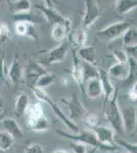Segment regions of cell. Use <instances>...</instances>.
<instances>
[{"label": "cell", "mask_w": 137, "mask_h": 153, "mask_svg": "<svg viewBox=\"0 0 137 153\" xmlns=\"http://www.w3.org/2000/svg\"><path fill=\"white\" fill-rule=\"evenodd\" d=\"M9 3V8L12 14H17V13H23V12H28L31 11V6L32 3L29 0H17V1H8Z\"/></svg>", "instance_id": "25"}, {"label": "cell", "mask_w": 137, "mask_h": 153, "mask_svg": "<svg viewBox=\"0 0 137 153\" xmlns=\"http://www.w3.org/2000/svg\"><path fill=\"white\" fill-rule=\"evenodd\" d=\"M8 78L11 81L12 84L19 86L23 80V66L19 60V56L16 55L12 60L10 66L8 68Z\"/></svg>", "instance_id": "15"}, {"label": "cell", "mask_w": 137, "mask_h": 153, "mask_svg": "<svg viewBox=\"0 0 137 153\" xmlns=\"http://www.w3.org/2000/svg\"><path fill=\"white\" fill-rule=\"evenodd\" d=\"M54 82H55V75L52 73H49L47 71L46 74H44L43 76H41L40 78L37 80L36 84H35L34 87L37 89H41V90H44L45 88H47L48 86L52 85Z\"/></svg>", "instance_id": "31"}, {"label": "cell", "mask_w": 137, "mask_h": 153, "mask_svg": "<svg viewBox=\"0 0 137 153\" xmlns=\"http://www.w3.org/2000/svg\"><path fill=\"white\" fill-rule=\"evenodd\" d=\"M71 42L76 46L77 49L85 46L87 43V33L85 30L83 28H81V29L77 30L75 33H73V35L71 36L70 43H71Z\"/></svg>", "instance_id": "28"}, {"label": "cell", "mask_w": 137, "mask_h": 153, "mask_svg": "<svg viewBox=\"0 0 137 153\" xmlns=\"http://www.w3.org/2000/svg\"><path fill=\"white\" fill-rule=\"evenodd\" d=\"M120 110L123 120L124 131L132 134L136 129V108L134 106H126Z\"/></svg>", "instance_id": "12"}, {"label": "cell", "mask_w": 137, "mask_h": 153, "mask_svg": "<svg viewBox=\"0 0 137 153\" xmlns=\"http://www.w3.org/2000/svg\"><path fill=\"white\" fill-rule=\"evenodd\" d=\"M69 49H70L69 41L64 40L59 45H57L56 47L52 48L51 50L48 51L46 62L48 65H54V63L63 62L64 58L67 57V55H68Z\"/></svg>", "instance_id": "9"}, {"label": "cell", "mask_w": 137, "mask_h": 153, "mask_svg": "<svg viewBox=\"0 0 137 153\" xmlns=\"http://www.w3.org/2000/svg\"><path fill=\"white\" fill-rule=\"evenodd\" d=\"M1 113H3V108H0V114Z\"/></svg>", "instance_id": "45"}, {"label": "cell", "mask_w": 137, "mask_h": 153, "mask_svg": "<svg viewBox=\"0 0 137 153\" xmlns=\"http://www.w3.org/2000/svg\"><path fill=\"white\" fill-rule=\"evenodd\" d=\"M53 153H69L68 151H66V150H61V149H58V150H55Z\"/></svg>", "instance_id": "43"}, {"label": "cell", "mask_w": 137, "mask_h": 153, "mask_svg": "<svg viewBox=\"0 0 137 153\" xmlns=\"http://www.w3.org/2000/svg\"><path fill=\"white\" fill-rule=\"evenodd\" d=\"M10 37V30L7 24L0 22V45L4 44Z\"/></svg>", "instance_id": "35"}, {"label": "cell", "mask_w": 137, "mask_h": 153, "mask_svg": "<svg viewBox=\"0 0 137 153\" xmlns=\"http://www.w3.org/2000/svg\"><path fill=\"white\" fill-rule=\"evenodd\" d=\"M24 153H43V147L41 144L34 143L25 147Z\"/></svg>", "instance_id": "37"}, {"label": "cell", "mask_w": 137, "mask_h": 153, "mask_svg": "<svg viewBox=\"0 0 137 153\" xmlns=\"http://www.w3.org/2000/svg\"><path fill=\"white\" fill-rule=\"evenodd\" d=\"M129 28H131V24L129 22L127 21L117 22V23H114L108 27H106L104 29L100 30L97 33V37L103 41L111 42L118 38H121L123 36V34Z\"/></svg>", "instance_id": "5"}, {"label": "cell", "mask_w": 137, "mask_h": 153, "mask_svg": "<svg viewBox=\"0 0 137 153\" xmlns=\"http://www.w3.org/2000/svg\"><path fill=\"white\" fill-rule=\"evenodd\" d=\"M125 153H127V152H125Z\"/></svg>", "instance_id": "46"}, {"label": "cell", "mask_w": 137, "mask_h": 153, "mask_svg": "<svg viewBox=\"0 0 137 153\" xmlns=\"http://www.w3.org/2000/svg\"><path fill=\"white\" fill-rule=\"evenodd\" d=\"M72 78L76 82L81 91L84 93V81H83V70H82V61L78 58L76 54V50L73 52V66L71 71Z\"/></svg>", "instance_id": "13"}, {"label": "cell", "mask_w": 137, "mask_h": 153, "mask_svg": "<svg viewBox=\"0 0 137 153\" xmlns=\"http://www.w3.org/2000/svg\"><path fill=\"white\" fill-rule=\"evenodd\" d=\"M3 118H4V114H3V113H1V114H0V122H2V120H3Z\"/></svg>", "instance_id": "44"}, {"label": "cell", "mask_w": 137, "mask_h": 153, "mask_svg": "<svg viewBox=\"0 0 137 153\" xmlns=\"http://www.w3.org/2000/svg\"><path fill=\"white\" fill-rule=\"evenodd\" d=\"M128 76L126 80L124 81V85L131 87L132 85L136 84V76H137V62L136 59L134 58H128Z\"/></svg>", "instance_id": "27"}, {"label": "cell", "mask_w": 137, "mask_h": 153, "mask_svg": "<svg viewBox=\"0 0 137 153\" xmlns=\"http://www.w3.org/2000/svg\"><path fill=\"white\" fill-rule=\"evenodd\" d=\"M14 31L16 35L25 36L33 39L35 42H38V34L36 33L33 25L26 24L23 22H16L14 23Z\"/></svg>", "instance_id": "19"}, {"label": "cell", "mask_w": 137, "mask_h": 153, "mask_svg": "<svg viewBox=\"0 0 137 153\" xmlns=\"http://www.w3.org/2000/svg\"><path fill=\"white\" fill-rule=\"evenodd\" d=\"M47 71L40 62H32L29 65H27L25 70V80H26L27 85L30 88L34 87L37 80L46 74Z\"/></svg>", "instance_id": "8"}, {"label": "cell", "mask_w": 137, "mask_h": 153, "mask_svg": "<svg viewBox=\"0 0 137 153\" xmlns=\"http://www.w3.org/2000/svg\"><path fill=\"white\" fill-rule=\"evenodd\" d=\"M84 94L90 99H97L103 96V89L98 79L89 80L84 84Z\"/></svg>", "instance_id": "17"}, {"label": "cell", "mask_w": 137, "mask_h": 153, "mask_svg": "<svg viewBox=\"0 0 137 153\" xmlns=\"http://www.w3.org/2000/svg\"><path fill=\"white\" fill-rule=\"evenodd\" d=\"M124 51L126 52L128 58H137V45L128 46V47H124Z\"/></svg>", "instance_id": "39"}, {"label": "cell", "mask_w": 137, "mask_h": 153, "mask_svg": "<svg viewBox=\"0 0 137 153\" xmlns=\"http://www.w3.org/2000/svg\"><path fill=\"white\" fill-rule=\"evenodd\" d=\"M113 55L118 63H124L125 65V63L128 62V56L124 51V49H116V50L113 51Z\"/></svg>", "instance_id": "36"}, {"label": "cell", "mask_w": 137, "mask_h": 153, "mask_svg": "<svg viewBox=\"0 0 137 153\" xmlns=\"http://www.w3.org/2000/svg\"><path fill=\"white\" fill-rule=\"evenodd\" d=\"M117 98H118V93L108 102L104 103V117L109 124L112 126V129L119 134L123 135L125 131H124L123 120H122L121 110Z\"/></svg>", "instance_id": "2"}, {"label": "cell", "mask_w": 137, "mask_h": 153, "mask_svg": "<svg viewBox=\"0 0 137 153\" xmlns=\"http://www.w3.org/2000/svg\"><path fill=\"white\" fill-rule=\"evenodd\" d=\"M2 127H3V131H5L6 133H8L12 138H17L21 139L24 137V132L22 130V128L19 127V125L17 124V122L14 118H3L2 120Z\"/></svg>", "instance_id": "18"}, {"label": "cell", "mask_w": 137, "mask_h": 153, "mask_svg": "<svg viewBox=\"0 0 137 153\" xmlns=\"http://www.w3.org/2000/svg\"><path fill=\"white\" fill-rule=\"evenodd\" d=\"M82 120H83L84 125H86L89 129H91V131L96 129L100 125V118L93 111H86Z\"/></svg>", "instance_id": "30"}, {"label": "cell", "mask_w": 137, "mask_h": 153, "mask_svg": "<svg viewBox=\"0 0 137 153\" xmlns=\"http://www.w3.org/2000/svg\"><path fill=\"white\" fill-rule=\"evenodd\" d=\"M14 143V139L5 131H0V151L5 152L9 150Z\"/></svg>", "instance_id": "33"}, {"label": "cell", "mask_w": 137, "mask_h": 153, "mask_svg": "<svg viewBox=\"0 0 137 153\" xmlns=\"http://www.w3.org/2000/svg\"><path fill=\"white\" fill-rule=\"evenodd\" d=\"M128 71H129V68H128V62L127 63H114L113 65L109 66V71H106L108 73L109 76L114 80H117V81H124L126 80L127 76H128Z\"/></svg>", "instance_id": "16"}, {"label": "cell", "mask_w": 137, "mask_h": 153, "mask_svg": "<svg viewBox=\"0 0 137 153\" xmlns=\"http://www.w3.org/2000/svg\"><path fill=\"white\" fill-rule=\"evenodd\" d=\"M56 134L61 137H64L66 139L71 140L72 142H77L81 143V144L85 145V146H91L93 148H98V149L103 150H114L115 148L106 146L98 142V140L96 139L95 135H94L93 131L91 130H85L82 132H78L77 134H73V133H67L64 131L56 130Z\"/></svg>", "instance_id": "1"}, {"label": "cell", "mask_w": 137, "mask_h": 153, "mask_svg": "<svg viewBox=\"0 0 137 153\" xmlns=\"http://www.w3.org/2000/svg\"><path fill=\"white\" fill-rule=\"evenodd\" d=\"M116 144L120 145L126 150L127 153H137V145L136 143H132V142H127L125 140L122 139H116L115 140Z\"/></svg>", "instance_id": "34"}, {"label": "cell", "mask_w": 137, "mask_h": 153, "mask_svg": "<svg viewBox=\"0 0 137 153\" xmlns=\"http://www.w3.org/2000/svg\"><path fill=\"white\" fill-rule=\"evenodd\" d=\"M70 146H71V150L73 153H87V146L81 144V143L72 142Z\"/></svg>", "instance_id": "38"}, {"label": "cell", "mask_w": 137, "mask_h": 153, "mask_svg": "<svg viewBox=\"0 0 137 153\" xmlns=\"http://www.w3.org/2000/svg\"><path fill=\"white\" fill-rule=\"evenodd\" d=\"M98 80L100 82L101 89H103V95L104 97V103H106L109 99L114 97L118 93V90L115 88L111 78L108 73L103 70H98Z\"/></svg>", "instance_id": "11"}, {"label": "cell", "mask_w": 137, "mask_h": 153, "mask_svg": "<svg viewBox=\"0 0 137 153\" xmlns=\"http://www.w3.org/2000/svg\"><path fill=\"white\" fill-rule=\"evenodd\" d=\"M70 29L71 27L64 24L53 25L51 28V39L56 43L61 44L70 35Z\"/></svg>", "instance_id": "20"}, {"label": "cell", "mask_w": 137, "mask_h": 153, "mask_svg": "<svg viewBox=\"0 0 137 153\" xmlns=\"http://www.w3.org/2000/svg\"><path fill=\"white\" fill-rule=\"evenodd\" d=\"M122 41H123L124 47H128V46L137 45V31L134 28H129L123 36L121 37Z\"/></svg>", "instance_id": "32"}, {"label": "cell", "mask_w": 137, "mask_h": 153, "mask_svg": "<svg viewBox=\"0 0 137 153\" xmlns=\"http://www.w3.org/2000/svg\"><path fill=\"white\" fill-rule=\"evenodd\" d=\"M76 54L81 61L89 65H96V49L92 45H85L77 49Z\"/></svg>", "instance_id": "14"}, {"label": "cell", "mask_w": 137, "mask_h": 153, "mask_svg": "<svg viewBox=\"0 0 137 153\" xmlns=\"http://www.w3.org/2000/svg\"><path fill=\"white\" fill-rule=\"evenodd\" d=\"M4 59H5V55L0 56V80L4 81Z\"/></svg>", "instance_id": "41"}, {"label": "cell", "mask_w": 137, "mask_h": 153, "mask_svg": "<svg viewBox=\"0 0 137 153\" xmlns=\"http://www.w3.org/2000/svg\"><path fill=\"white\" fill-rule=\"evenodd\" d=\"M93 133L100 144L117 149V145L116 142H115V140H116L115 132L112 128L106 127V126H99V127L93 130Z\"/></svg>", "instance_id": "10"}, {"label": "cell", "mask_w": 137, "mask_h": 153, "mask_svg": "<svg viewBox=\"0 0 137 153\" xmlns=\"http://www.w3.org/2000/svg\"><path fill=\"white\" fill-rule=\"evenodd\" d=\"M31 90L33 91V93L35 94V96H36V97L38 98L39 100L43 101V102L47 103V104L50 106L52 111L55 113L56 117H58L59 120H61V122H63L64 124L67 126V127L70 128V130L73 132V134H77L78 132H80V131H79V128L77 127V125L69 120V117H67V115L64 113L63 110H61V108L58 107V105H57L56 103L54 102V101H52L50 99V97L47 95V93L45 92V91L41 90V89H37V88H35V87H32Z\"/></svg>", "instance_id": "3"}, {"label": "cell", "mask_w": 137, "mask_h": 153, "mask_svg": "<svg viewBox=\"0 0 137 153\" xmlns=\"http://www.w3.org/2000/svg\"><path fill=\"white\" fill-rule=\"evenodd\" d=\"M84 3H85V10H84L83 19H82V26L85 30L95 23L99 19L101 12L98 2L95 0H86Z\"/></svg>", "instance_id": "7"}, {"label": "cell", "mask_w": 137, "mask_h": 153, "mask_svg": "<svg viewBox=\"0 0 137 153\" xmlns=\"http://www.w3.org/2000/svg\"><path fill=\"white\" fill-rule=\"evenodd\" d=\"M12 18L16 22H23V23L30 24V25H39L42 23L41 18H39L37 14L33 13L32 11L28 12H23V13H17V14H12Z\"/></svg>", "instance_id": "23"}, {"label": "cell", "mask_w": 137, "mask_h": 153, "mask_svg": "<svg viewBox=\"0 0 137 153\" xmlns=\"http://www.w3.org/2000/svg\"><path fill=\"white\" fill-rule=\"evenodd\" d=\"M82 70H83V81L85 84L87 81L98 79V70L95 65H89V63L82 61Z\"/></svg>", "instance_id": "29"}, {"label": "cell", "mask_w": 137, "mask_h": 153, "mask_svg": "<svg viewBox=\"0 0 137 153\" xmlns=\"http://www.w3.org/2000/svg\"><path fill=\"white\" fill-rule=\"evenodd\" d=\"M59 102L64 103V104L68 107V110H69L68 117L71 122L75 123V120H82V118H83L86 110L76 93H72L70 97L61 98Z\"/></svg>", "instance_id": "6"}, {"label": "cell", "mask_w": 137, "mask_h": 153, "mask_svg": "<svg viewBox=\"0 0 137 153\" xmlns=\"http://www.w3.org/2000/svg\"><path fill=\"white\" fill-rule=\"evenodd\" d=\"M30 104L29 96L26 93H21L16 99V104H14V114L16 117H21L25 114L26 109L28 108Z\"/></svg>", "instance_id": "24"}, {"label": "cell", "mask_w": 137, "mask_h": 153, "mask_svg": "<svg viewBox=\"0 0 137 153\" xmlns=\"http://www.w3.org/2000/svg\"><path fill=\"white\" fill-rule=\"evenodd\" d=\"M128 98L130 99L131 101H134L136 102L137 100V85H132L131 87H129V90H128Z\"/></svg>", "instance_id": "40"}, {"label": "cell", "mask_w": 137, "mask_h": 153, "mask_svg": "<svg viewBox=\"0 0 137 153\" xmlns=\"http://www.w3.org/2000/svg\"><path fill=\"white\" fill-rule=\"evenodd\" d=\"M61 85L67 86V85H68V79H67V78H63L61 80Z\"/></svg>", "instance_id": "42"}, {"label": "cell", "mask_w": 137, "mask_h": 153, "mask_svg": "<svg viewBox=\"0 0 137 153\" xmlns=\"http://www.w3.org/2000/svg\"><path fill=\"white\" fill-rule=\"evenodd\" d=\"M25 113H26V123L33 122L37 118H40L45 115L44 114L43 106H42L40 102L30 103Z\"/></svg>", "instance_id": "21"}, {"label": "cell", "mask_w": 137, "mask_h": 153, "mask_svg": "<svg viewBox=\"0 0 137 153\" xmlns=\"http://www.w3.org/2000/svg\"><path fill=\"white\" fill-rule=\"evenodd\" d=\"M35 7L43 14L44 19L51 26L56 24H64L71 27V19L64 16L61 13H59L53 7L50 1H43V4H36Z\"/></svg>", "instance_id": "4"}, {"label": "cell", "mask_w": 137, "mask_h": 153, "mask_svg": "<svg viewBox=\"0 0 137 153\" xmlns=\"http://www.w3.org/2000/svg\"><path fill=\"white\" fill-rule=\"evenodd\" d=\"M137 7L136 0H117L115 1V8L119 16H124Z\"/></svg>", "instance_id": "22"}, {"label": "cell", "mask_w": 137, "mask_h": 153, "mask_svg": "<svg viewBox=\"0 0 137 153\" xmlns=\"http://www.w3.org/2000/svg\"><path fill=\"white\" fill-rule=\"evenodd\" d=\"M26 124L28 129L34 131V132H46V131L49 130V127H50L48 120L46 118L45 115L40 118H37L33 122L26 123Z\"/></svg>", "instance_id": "26"}]
</instances>
